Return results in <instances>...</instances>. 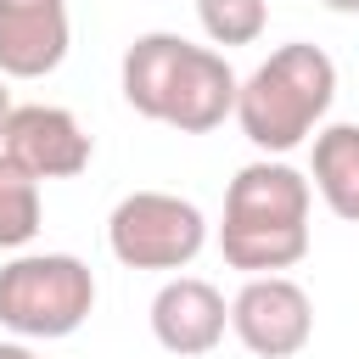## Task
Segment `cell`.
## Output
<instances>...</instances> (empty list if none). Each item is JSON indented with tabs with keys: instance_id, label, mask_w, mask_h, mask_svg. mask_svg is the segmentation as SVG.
<instances>
[{
	"instance_id": "6da1fadb",
	"label": "cell",
	"mask_w": 359,
	"mask_h": 359,
	"mask_svg": "<svg viewBox=\"0 0 359 359\" xmlns=\"http://www.w3.org/2000/svg\"><path fill=\"white\" fill-rule=\"evenodd\" d=\"M309 174H297L280 157L247 163L224 191V224L219 252L230 269L247 275H280L309 252Z\"/></svg>"
},
{
	"instance_id": "9a60e30c",
	"label": "cell",
	"mask_w": 359,
	"mask_h": 359,
	"mask_svg": "<svg viewBox=\"0 0 359 359\" xmlns=\"http://www.w3.org/2000/svg\"><path fill=\"white\" fill-rule=\"evenodd\" d=\"M325 11H342V17H359V0H320Z\"/></svg>"
},
{
	"instance_id": "4fadbf2b",
	"label": "cell",
	"mask_w": 359,
	"mask_h": 359,
	"mask_svg": "<svg viewBox=\"0 0 359 359\" xmlns=\"http://www.w3.org/2000/svg\"><path fill=\"white\" fill-rule=\"evenodd\" d=\"M196 22L213 45H252L269 28V0H196Z\"/></svg>"
},
{
	"instance_id": "52a82bcc",
	"label": "cell",
	"mask_w": 359,
	"mask_h": 359,
	"mask_svg": "<svg viewBox=\"0 0 359 359\" xmlns=\"http://www.w3.org/2000/svg\"><path fill=\"white\" fill-rule=\"evenodd\" d=\"M224 325H230V303L213 280L202 275H174L163 280V292L151 297V337L180 353V359H196V353H213L224 342Z\"/></svg>"
},
{
	"instance_id": "2e32d148",
	"label": "cell",
	"mask_w": 359,
	"mask_h": 359,
	"mask_svg": "<svg viewBox=\"0 0 359 359\" xmlns=\"http://www.w3.org/2000/svg\"><path fill=\"white\" fill-rule=\"evenodd\" d=\"M6 118H11V90H6V79H0V129H6Z\"/></svg>"
},
{
	"instance_id": "30bf717a",
	"label": "cell",
	"mask_w": 359,
	"mask_h": 359,
	"mask_svg": "<svg viewBox=\"0 0 359 359\" xmlns=\"http://www.w3.org/2000/svg\"><path fill=\"white\" fill-rule=\"evenodd\" d=\"M185 45L191 39H180V34H140L129 50H123V101L140 112V118H163V95H168V84H174V67H180V56H185Z\"/></svg>"
},
{
	"instance_id": "3957f363",
	"label": "cell",
	"mask_w": 359,
	"mask_h": 359,
	"mask_svg": "<svg viewBox=\"0 0 359 359\" xmlns=\"http://www.w3.org/2000/svg\"><path fill=\"white\" fill-rule=\"evenodd\" d=\"M95 309V275L73 252H17L0 269V325L22 342L73 337Z\"/></svg>"
},
{
	"instance_id": "7a4b0ae2",
	"label": "cell",
	"mask_w": 359,
	"mask_h": 359,
	"mask_svg": "<svg viewBox=\"0 0 359 359\" xmlns=\"http://www.w3.org/2000/svg\"><path fill=\"white\" fill-rule=\"evenodd\" d=\"M331 101H337V62L320 45L292 39L241 79L236 123L264 157H286L309 135H320V118L331 112Z\"/></svg>"
},
{
	"instance_id": "7c38bea8",
	"label": "cell",
	"mask_w": 359,
	"mask_h": 359,
	"mask_svg": "<svg viewBox=\"0 0 359 359\" xmlns=\"http://www.w3.org/2000/svg\"><path fill=\"white\" fill-rule=\"evenodd\" d=\"M34 236H39V180L0 151V247L17 252Z\"/></svg>"
},
{
	"instance_id": "8fae6325",
	"label": "cell",
	"mask_w": 359,
	"mask_h": 359,
	"mask_svg": "<svg viewBox=\"0 0 359 359\" xmlns=\"http://www.w3.org/2000/svg\"><path fill=\"white\" fill-rule=\"evenodd\" d=\"M314 191L348 224H359V123H331L314 135Z\"/></svg>"
},
{
	"instance_id": "277c9868",
	"label": "cell",
	"mask_w": 359,
	"mask_h": 359,
	"mask_svg": "<svg viewBox=\"0 0 359 359\" xmlns=\"http://www.w3.org/2000/svg\"><path fill=\"white\" fill-rule=\"evenodd\" d=\"M107 247L123 269H185L208 247V219L174 191H129L107 219Z\"/></svg>"
},
{
	"instance_id": "5bb4252c",
	"label": "cell",
	"mask_w": 359,
	"mask_h": 359,
	"mask_svg": "<svg viewBox=\"0 0 359 359\" xmlns=\"http://www.w3.org/2000/svg\"><path fill=\"white\" fill-rule=\"evenodd\" d=\"M0 359H39L28 342H0Z\"/></svg>"
},
{
	"instance_id": "9c48e42d",
	"label": "cell",
	"mask_w": 359,
	"mask_h": 359,
	"mask_svg": "<svg viewBox=\"0 0 359 359\" xmlns=\"http://www.w3.org/2000/svg\"><path fill=\"white\" fill-rule=\"evenodd\" d=\"M236 90H241V79L230 73V62L219 50L185 45L180 67H174V84L163 95V118L157 123H168L180 135H208V129H219L236 112Z\"/></svg>"
},
{
	"instance_id": "ba28073f",
	"label": "cell",
	"mask_w": 359,
	"mask_h": 359,
	"mask_svg": "<svg viewBox=\"0 0 359 359\" xmlns=\"http://www.w3.org/2000/svg\"><path fill=\"white\" fill-rule=\"evenodd\" d=\"M73 39L67 0H0V79H45Z\"/></svg>"
},
{
	"instance_id": "8992f818",
	"label": "cell",
	"mask_w": 359,
	"mask_h": 359,
	"mask_svg": "<svg viewBox=\"0 0 359 359\" xmlns=\"http://www.w3.org/2000/svg\"><path fill=\"white\" fill-rule=\"evenodd\" d=\"M0 151L17 168H28L34 180H73V174L90 168V135H84V123L67 107H45V101L11 107V118L0 129Z\"/></svg>"
},
{
	"instance_id": "5b68a950",
	"label": "cell",
	"mask_w": 359,
	"mask_h": 359,
	"mask_svg": "<svg viewBox=\"0 0 359 359\" xmlns=\"http://www.w3.org/2000/svg\"><path fill=\"white\" fill-rule=\"evenodd\" d=\"M230 331L258 359H292L314 337V303L286 275H247V286L230 303Z\"/></svg>"
}]
</instances>
